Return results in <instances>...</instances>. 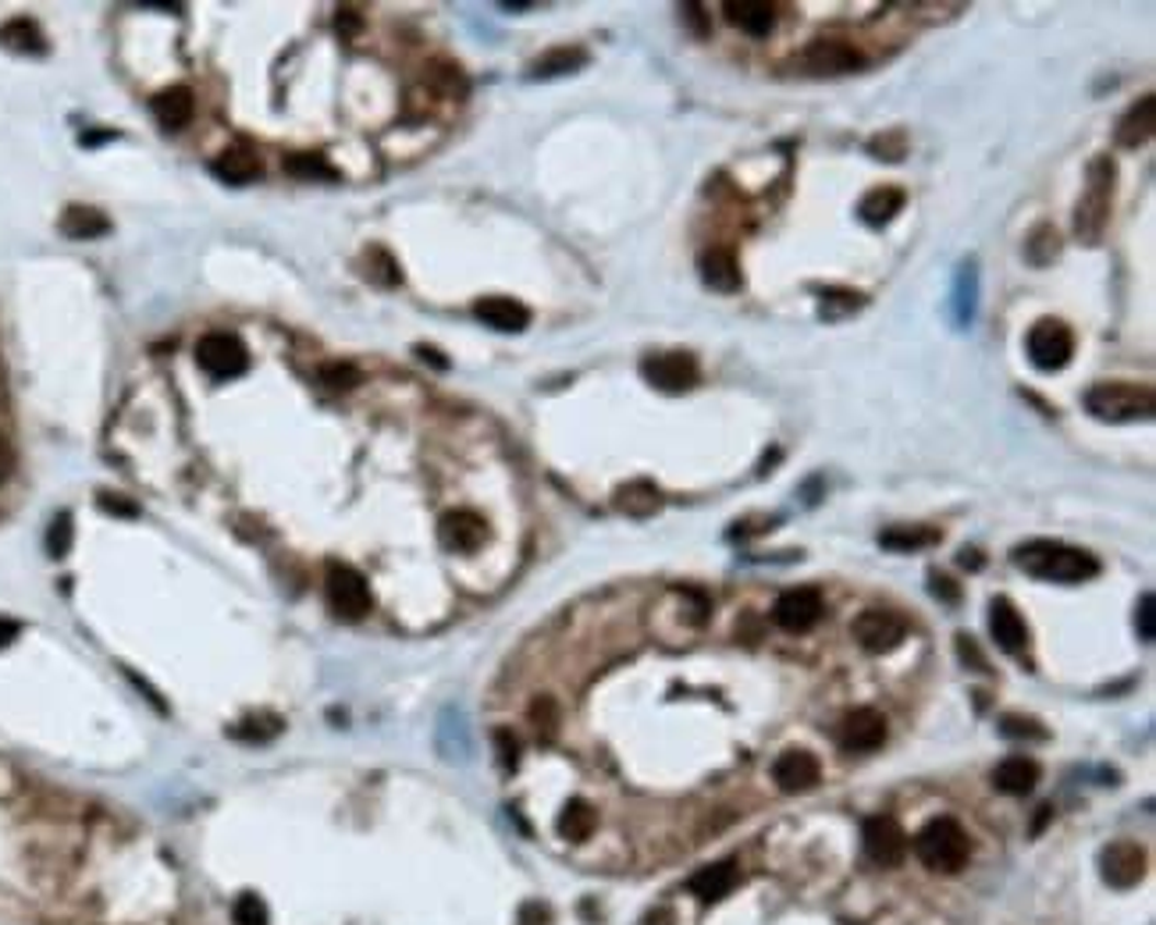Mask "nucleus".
I'll use <instances>...</instances> for the list:
<instances>
[{
	"label": "nucleus",
	"mask_w": 1156,
	"mask_h": 925,
	"mask_svg": "<svg viewBox=\"0 0 1156 925\" xmlns=\"http://www.w3.org/2000/svg\"><path fill=\"white\" fill-rule=\"evenodd\" d=\"M1015 566L1029 577L1053 583H1082L1100 574V563L1089 552L1061 545V541H1029V545L1015 548Z\"/></svg>",
	"instance_id": "f257e3e1"
},
{
	"label": "nucleus",
	"mask_w": 1156,
	"mask_h": 925,
	"mask_svg": "<svg viewBox=\"0 0 1156 925\" xmlns=\"http://www.w3.org/2000/svg\"><path fill=\"white\" fill-rule=\"evenodd\" d=\"M1086 409L1096 420H1149L1156 409V395L1149 384H1132V381H1103L1093 384L1086 392Z\"/></svg>",
	"instance_id": "f03ea898"
},
{
	"label": "nucleus",
	"mask_w": 1156,
	"mask_h": 925,
	"mask_svg": "<svg viewBox=\"0 0 1156 925\" xmlns=\"http://www.w3.org/2000/svg\"><path fill=\"white\" fill-rule=\"evenodd\" d=\"M915 854L925 868L950 876V872H961V868L968 865V858H972V844H968V833L953 819H933L915 836Z\"/></svg>",
	"instance_id": "7ed1b4c3"
},
{
	"label": "nucleus",
	"mask_w": 1156,
	"mask_h": 925,
	"mask_svg": "<svg viewBox=\"0 0 1156 925\" xmlns=\"http://www.w3.org/2000/svg\"><path fill=\"white\" fill-rule=\"evenodd\" d=\"M1114 178H1118V167L1110 157H1096L1089 164V185H1086V196L1078 199V213H1075V228L1086 242H1100L1103 235L1110 204H1114Z\"/></svg>",
	"instance_id": "20e7f679"
},
{
	"label": "nucleus",
	"mask_w": 1156,
	"mask_h": 925,
	"mask_svg": "<svg viewBox=\"0 0 1156 925\" xmlns=\"http://www.w3.org/2000/svg\"><path fill=\"white\" fill-rule=\"evenodd\" d=\"M1025 349H1029V360L1032 367L1039 370H1061L1072 363L1075 356V335L1072 327H1067L1064 321H1053V317H1043L1032 324L1029 338H1025Z\"/></svg>",
	"instance_id": "39448f33"
},
{
	"label": "nucleus",
	"mask_w": 1156,
	"mask_h": 925,
	"mask_svg": "<svg viewBox=\"0 0 1156 925\" xmlns=\"http://www.w3.org/2000/svg\"><path fill=\"white\" fill-rule=\"evenodd\" d=\"M327 605L338 620H363L370 612V588L367 580L360 577V569H352L346 563H332L327 566Z\"/></svg>",
	"instance_id": "423d86ee"
},
{
	"label": "nucleus",
	"mask_w": 1156,
	"mask_h": 925,
	"mask_svg": "<svg viewBox=\"0 0 1156 925\" xmlns=\"http://www.w3.org/2000/svg\"><path fill=\"white\" fill-rule=\"evenodd\" d=\"M801 68L811 71V76H851V71L865 68V54L847 39L822 36L811 39L801 50Z\"/></svg>",
	"instance_id": "0eeeda50"
},
{
	"label": "nucleus",
	"mask_w": 1156,
	"mask_h": 925,
	"mask_svg": "<svg viewBox=\"0 0 1156 925\" xmlns=\"http://www.w3.org/2000/svg\"><path fill=\"white\" fill-rule=\"evenodd\" d=\"M851 634L865 651L882 655V651H893L908 637V623H904V616H897V612H890V609H865L862 616L854 620Z\"/></svg>",
	"instance_id": "6e6552de"
},
{
	"label": "nucleus",
	"mask_w": 1156,
	"mask_h": 925,
	"mask_svg": "<svg viewBox=\"0 0 1156 925\" xmlns=\"http://www.w3.org/2000/svg\"><path fill=\"white\" fill-rule=\"evenodd\" d=\"M640 374L659 392H687L697 384V360L691 352H655L640 360Z\"/></svg>",
	"instance_id": "1a4fd4ad"
},
{
	"label": "nucleus",
	"mask_w": 1156,
	"mask_h": 925,
	"mask_svg": "<svg viewBox=\"0 0 1156 925\" xmlns=\"http://www.w3.org/2000/svg\"><path fill=\"white\" fill-rule=\"evenodd\" d=\"M196 360L210 378H239L246 370V346L228 332H210L199 338Z\"/></svg>",
	"instance_id": "9d476101"
},
{
	"label": "nucleus",
	"mask_w": 1156,
	"mask_h": 925,
	"mask_svg": "<svg viewBox=\"0 0 1156 925\" xmlns=\"http://www.w3.org/2000/svg\"><path fill=\"white\" fill-rule=\"evenodd\" d=\"M1100 876L1107 887H1114V890L1135 887V882L1146 876V851L1138 847L1135 840H1114V844L1103 847V854H1100Z\"/></svg>",
	"instance_id": "9b49d317"
},
{
	"label": "nucleus",
	"mask_w": 1156,
	"mask_h": 925,
	"mask_svg": "<svg viewBox=\"0 0 1156 925\" xmlns=\"http://www.w3.org/2000/svg\"><path fill=\"white\" fill-rule=\"evenodd\" d=\"M836 740H840V748L851 754L879 751L882 744H887V719H882L876 708H854L840 719Z\"/></svg>",
	"instance_id": "f8f14e48"
},
{
	"label": "nucleus",
	"mask_w": 1156,
	"mask_h": 925,
	"mask_svg": "<svg viewBox=\"0 0 1156 925\" xmlns=\"http://www.w3.org/2000/svg\"><path fill=\"white\" fill-rule=\"evenodd\" d=\"M822 612H825V602L816 588H794L787 594H779L773 620L779 631H787V634H808L811 626L822 620Z\"/></svg>",
	"instance_id": "ddd939ff"
},
{
	"label": "nucleus",
	"mask_w": 1156,
	"mask_h": 925,
	"mask_svg": "<svg viewBox=\"0 0 1156 925\" xmlns=\"http://www.w3.org/2000/svg\"><path fill=\"white\" fill-rule=\"evenodd\" d=\"M862 840H865V854L872 858L876 865L890 868V865H901L904 854H908V836L904 830L897 825L890 816H876L865 822L862 830Z\"/></svg>",
	"instance_id": "4468645a"
},
{
	"label": "nucleus",
	"mask_w": 1156,
	"mask_h": 925,
	"mask_svg": "<svg viewBox=\"0 0 1156 925\" xmlns=\"http://www.w3.org/2000/svg\"><path fill=\"white\" fill-rule=\"evenodd\" d=\"M438 537H441V545H446L449 552L470 555V552H477L484 541H488V523H484L477 512H470V509H452V512L441 517Z\"/></svg>",
	"instance_id": "2eb2a0df"
},
{
	"label": "nucleus",
	"mask_w": 1156,
	"mask_h": 925,
	"mask_svg": "<svg viewBox=\"0 0 1156 925\" xmlns=\"http://www.w3.org/2000/svg\"><path fill=\"white\" fill-rule=\"evenodd\" d=\"M773 779L779 783L783 794H805V790H811L822 779V765H819V759L811 751L794 748V751H783L776 759Z\"/></svg>",
	"instance_id": "dca6fc26"
},
{
	"label": "nucleus",
	"mask_w": 1156,
	"mask_h": 925,
	"mask_svg": "<svg viewBox=\"0 0 1156 925\" xmlns=\"http://www.w3.org/2000/svg\"><path fill=\"white\" fill-rule=\"evenodd\" d=\"M990 631L1007 655H1025V648H1029V626H1025L1021 612L1007 598H996L990 605Z\"/></svg>",
	"instance_id": "f3484780"
},
{
	"label": "nucleus",
	"mask_w": 1156,
	"mask_h": 925,
	"mask_svg": "<svg viewBox=\"0 0 1156 925\" xmlns=\"http://www.w3.org/2000/svg\"><path fill=\"white\" fill-rule=\"evenodd\" d=\"M474 317L481 324L495 327V332L517 335V332H523L527 324H531V310H527L523 303H517V299L488 296V299H477V303H474Z\"/></svg>",
	"instance_id": "a211bd4d"
},
{
	"label": "nucleus",
	"mask_w": 1156,
	"mask_h": 925,
	"mask_svg": "<svg viewBox=\"0 0 1156 925\" xmlns=\"http://www.w3.org/2000/svg\"><path fill=\"white\" fill-rule=\"evenodd\" d=\"M697 270H702V281L708 285V289H716V292H737L740 285H744L737 256L730 250H722V246L705 250L702 261H697Z\"/></svg>",
	"instance_id": "6ab92c4d"
},
{
	"label": "nucleus",
	"mask_w": 1156,
	"mask_h": 925,
	"mask_svg": "<svg viewBox=\"0 0 1156 925\" xmlns=\"http://www.w3.org/2000/svg\"><path fill=\"white\" fill-rule=\"evenodd\" d=\"M737 879H740V872H737L733 862L705 865V868H697V872L691 876V893L697 897V901H705V904L722 901V897L737 887Z\"/></svg>",
	"instance_id": "aec40b11"
},
{
	"label": "nucleus",
	"mask_w": 1156,
	"mask_h": 925,
	"mask_svg": "<svg viewBox=\"0 0 1156 925\" xmlns=\"http://www.w3.org/2000/svg\"><path fill=\"white\" fill-rule=\"evenodd\" d=\"M722 11H726V19L744 28L748 36L762 39V36H768L776 28V8L765 4V0H740V4H737V0H726Z\"/></svg>",
	"instance_id": "412c9836"
},
{
	"label": "nucleus",
	"mask_w": 1156,
	"mask_h": 925,
	"mask_svg": "<svg viewBox=\"0 0 1156 925\" xmlns=\"http://www.w3.org/2000/svg\"><path fill=\"white\" fill-rule=\"evenodd\" d=\"M1153 128H1156V100L1143 96L1118 122V142H1121V147H1129V150H1138L1143 142H1149Z\"/></svg>",
	"instance_id": "4be33fe9"
},
{
	"label": "nucleus",
	"mask_w": 1156,
	"mask_h": 925,
	"mask_svg": "<svg viewBox=\"0 0 1156 925\" xmlns=\"http://www.w3.org/2000/svg\"><path fill=\"white\" fill-rule=\"evenodd\" d=\"M993 783H996V790L1021 797L1039 783V765L1032 759H1025V754H1010V759H1004L993 768Z\"/></svg>",
	"instance_id": "5701e85b"
},
{
	"label": "nucleus",
	"mask_w": 1156,
	"mask_h": 925,
	"mask_svg": "<svg viewBox=\"0 0 1156 925\" xmlns=\"http://www.w3.org/2000/svg\"><path fill=\"white\" fill-rule=\"evenodd\" d=\"M904 199H908L904 189H897V185H879V189L865 193V199L858 204V213L868 228H882L904 210Z\"/></svg>",
	"instance_id": "b1692460"
},
{
	"label": "nucleus",
	"mask_w": 1156,
	"mask_h": 925,
	"mask_svg": "<svg viewBox=\"0 0 1156 925\" xmlns=\"http://www.w3.org/2000/svg\"><path fill=\"white\" fill-rule=\"evenodd\" d=\"M153 118L161 122L167 132H178L193 122V93L185 85H171V90L153 96Z\"/></svg>",
	"instance_id": "393cba45"
},
{
	"label": "nucleus",
	"mask_w": 1156,
	"mask_h": 925,
	"mask_svg": "<svg viewBox=\"0 0 1156 925\" xmlns=\"http://www.w3.org/2000/svg\"><path fill=\"white\" fill-rule=\"evenodd\" d=\"M261 157H256L250 147H232L224 150L218 161H213V175L228 185H246L253 178H261Z\"/></svg>",
	"instance_id": "a878e982"
},
{
	"label": "nucleus",
	"mask_w": 1156,
	"mask_h": 925,
	"mask_svg": "<svg viewBox=\"0 0 1156 925\" xmlns=\"http://www.w3.org/2000/svg\"><path fill=\"white\" fill-rule=\"evenodd\" d=\"M659 506L662 495L651 481H631L616 492V509L626 517H651V512H659Z\"/></svg>",
	"instance_id": "bb28decb"
},
{
	"label": "nucleus",
	"mask_w": 1156,
	"mask_h": 925,
	"mask_svg": "<svg viewBox=\"0 0 1156 925\" xmlns=\"http://www.w3.org/2000/svg\"><path fill=\"white\" fill-rule=\"evenodd\" d=\"M594 825H598L594 808L577 797V801H569V805L559 811V822H555V830H559V836L569 840V844H583V840L594 833Z\"/></svg>",
	"instance_id": "cd10ccee"
},
{
	"label": "nucleus",
	"mask_w": 1156,
	"mask_h": 925,
	"mask_svg": "<svg viewBox=\"0 0 1156 925\" xmlns=\"http://www.w3.org/2000/svg\"><path fill=\"white\" fill-rule=\"evenodd\" d=\"M583 61H588V54H583L580 47H555V50H548V54H541L537 61L531 65V79L569 76V71H577Z\"/></svg>",
	"instance_id": "c85d7f7f"
},
{
	"label": "nucleus",
	"mask_w": 1156,
	"mask_h": 925,
	"mask_svg": "<svg viewBox=\"0 0 1156 925\" xmlns=\"http://www.w3.org/2000/svg\"><path fill=\"white\" fill-rule=\"evenodd\" d=\"M939 541V531L936 527H890V531L879 534V545L882 548H893V552H915V548H929Z\"/></svg>",
	"instance_id": "c756f323"
},
{
	"label": "nucleus",
	"mask_w": 1156,
	"mask_h": 925,
	"mask_svg": "<svg viewBox=\"0 0 1156 925\" xmlns=\"http://www.w3.org/2000/svg\"><path fill=\"white\" fill-rule=\"evenodd\" d=\"M107 218L93 207H68L65 218H61V232L68 239H96L107 232Z\"/></svg>",
	"instance_id": "7c9ffc66"
},
{
	"label": "nucleus",
	"mask_w": 1156,
	"mask_h": 925,
	"mask_svg": "<svg viewBox=\"0 0 1156 925\" xmlns=\"http://www.w3.org/2000/svg\"><path fill=\"white\" fill-rule=\"evenodd\" d=\"M975 292H979V278H975V264H964L958 285H953V321L958 327L972 324L975 317Z\"/></svg>",
	"instance_id": "2f4dec72"
},
{
	"label": "nucleus",
	"mask_w": 1156,
	"mask_h": 925,
	"mask_svg": "<svg viewBox=\"0 0 1156 925\" xmlns=\"http://www.w3.org/2000/svg\"><path fill=\"white\" fill-rule=\"evenodd\" d=\"M0 43L11 50H22V54H39L43 33L36 28L33 19H11L8 25H0Z\"/></svg>",
	"instance_id": "473e14b6"
},
{
	"label": "nucleus",
	"mask_w": 1156,
	"mask_h": 925,
	"mask_svg": "<svg viewBox=\"0 0 1156 925\" xmlns=\"http://www.w3.org/2000/svg\"><path fill=\"white\" fill-rule=\"evenodd\" d=\"M1025 256L1036 264V267H1047L1061 256V235L1053 232L1050 224H1039L1036 232L1029 235V242H1025Z\"/></svg>",
	"instance_id": "72a5a7b5"
},
{
	"label": "nucleus",
	"mask_w": 1156,
	"mask_h": 925,
	"mask_svg": "<svg viewBox=\"0 0 1156 925\" xmlns=\"http://www.w3.org/2000/svg\"><path fill=\"white\" fill-rule=\"evenodd\" d=\"M285 171L296 178H317V182H332L335 178V167L324 164V157H313V153H296L285 161Z\"/></svg>",
	"instance_id": "f704fd0d"
},
{
	"label": "nucleus",
	"mask_w": 1156,
	"mask_h": 925,
	"mask_svg": "<svg viewBox=\"0 0 1156 925\" xmlns=\"http://www.w3.org/2000/svg\"><path fill=\"white\" fill-rule=\"evenodd\" d=\"M862 307H865V296L851 292V289H825L822 292V317H830V321L844 317V313L862 310Z\"/></svg>",
	"instance_id": "c9c22d12"
},
{
	"label": "nucleus",
	"mask_w": 1156,
	"mask_h": 925,
	"mask_svg": "<svg viewBox=\"0 0 1156 925\" xmlns=\"http://www.w3.org/2000/svg\"><path fill=\"white\" fill-rule=\"evenodd\" d=\"M232 922L235 925H270L267 904L256 893H242L239 901L232 904Z\"/></svg>",
	"instance_id": "e433bc0d"
},
{
	"label": "nucleus",
	"mask_w": 1156,
	"mask_h": 925,
	"mask_svg": "<svg viewBox=\"0 0 1156 925\" xmlns=\"http://www.w3.org/2000/svg\"><path fill=\"white\" fill-rule=\"evenodd\" d=\"M278 730H281L278 716H250V719H242L232 733L242 737V740H270Z\"/></svg>",
	"instance_id": "4c0bfd02"
},
{
	"label": "nucleus",
	"mask_w": 1156,
	"mask_h": 925,
	"mask_svg": "<svg viewBox=\"0 0 1156 925\" xmlns=\"http://www.w3.org/2000/svg\"><path fill=\"white\" fill-rule=\"evenodd\" d=\"M321 384H327V389H335V392H349L352 384H360V370H356L352 363H327L321 370Z\"/></svg>",
	"instance_id": "58836bf2"
},
{
	"label": "nucleus",
	"mask_w": 1156,
	"mask_h": 925,
	"mask_svg": "<svg viewBox=\"0 0 1156 925\" xmlns=\"http://www.w3.org/2000/svg\"><path fill=\"white\" fill-rule=\"evenodd\" d=\"M367 267H370L367 275L374 281H381V285H398V278H403V275H398V264L384 250H370L367 253Z\"/></svg>",
	"instance_id": "ea45409f"
},
{
	"label": "nucleus",
	"mask_w": 1156,
	"mask_h": 925,
	"mask_svg": "<svg viewBox=\"0 0 1156 925\" xmlns=\"http://www.w3.org/2000/svg\"><path fill=\"white\" fill-rule=\"evenodd\" d=\"M1001 730H1004V737L1047 740V730H1043V726H1039V719H1029V716H1004Z\"/></svg>",
	"instance_id": "a19ab883"
},
{
	"label": "nucleus",
	"mask_w": 1156,
	"mask_h": 925,
	"mask_svg": "<svg viewBox=\"0 0 1156 925\" xmlns=\"http://www.w3.org/2000/svg\"><path fill=\"white\" fill-rule=\"evenodd\" d=\"M531 722L537 726V733L552 737L555 726H559V708H555L552 697H537V702L531 705Z\"/></svg>",
	"instance_id": "79ce46f5"
},
{
	"label": "nucleus",
	"mask_w": 1156,
	"mask_h": 925,
	"mask_svg": "<svg viewBox=\"0 0 1156 925\" xmlns=\"http://www.w3.org/2000/svg\"><path fill=\"white\" fill-rule=\"evenodd\" d=\"M904 147H908L904 132H887V136H879V139L868 142V150L879 153V161H901V157H904Z\"/></svg>",
	"instance_id": "37998d69"
},
{
	"label": "nucleus",
	"mask_w": 1156,
	"mask_h": 925,
	"mask_svg": "<svg viewBox=\"0 0 1156 925\" xmlns=\"http://www.w3.org/2000/svg\"><path fill=\"white\" fill-rule=\"evenodd\" d=\"M68 545H71V523H68V517H57L54 527H50V534H47V552L54 555V559H61V555L68 552Z\"/></svg>",
	"instance_id": "c03bdc74"
},
{
	"label": "nucleus",
	"mask_w": 1156,
	"mask_h": 925,
	"mask_svg": "<svg viewBox=\"0 0 1156 925\" xmlns=\"http://www.w3.org/2000/svg\"><path fill=\"white\" fill-rule=\"evenodd\" d=\"M517 925H552V911L541 901H527L517 915Z\"/></svg>",
	"instance_id": "a18cd8bd"
},
{
	"label": "nucleus",
	"mask_w": 1156,
	"mask_h": 925,
	"mask_svg": "<svg viewBox=\"0 0 1156 925\" xmlns=\"http://www.w3.org/2000/svg\"><path fill=\"white\" fill-rule=\"evenodd\" d=\"M431 79L438 82L441 93H463V76H460V68H441V65H435V68H431Z\"/></svg>",
	"instance_id": "49530a36"
},
{
	"label": "nucleus",
	"mask_w": 1156,
	"mask_h": 925,
	"mask_svg": "<svg viewBox=\"0 0 1156 925\" xmlns=\"http://www.w3.org/2000/svg\"><path fill=\"white\" fill-rule=\"evenodd\" d=\"M495 744H498V759H502V765H506V768L517 765V754H520L517 737H512L509 730H498V733H495Z\"/></svg>",
	"instance_id": "de8ad7c7"
},
{
	"label": "nucleus",
	"mask_w": 1156,
	"mask_h": 925,
	"mask_svg": "<svg viewBox=\"0 0 1156 925\" xmlns=\"http://www.w3.org/2000/svg\"><path fill=\"white\" fill-rule=\"evenodd\" d=\"M1153 594H1143V605H1138V637L1153 640Z\"/></svg>",
	"instance_id": "09e8293b"
},
{
	"label": "nucleus",
	"mask_w": 1156,
	"mask_h": 925,
	"mask_svg": "<svg viewBox=\"0 0 1156 925\" xmlns=\"http://www.w3.org/2000/svg\"><path fill=\"white\" fill-rule=\"evenodd\" d=\"M680 11H683V19L691 22V28H694L697 36H708V22H705V14H702V4H683Z\"/></svg>",
	"instance_id": "8fccbe9b"
},
{
	"label": "nucleus",
	"mask_w": 1156,
	"mask_h": 925,
	"mask_svg": "<svg viewBox=\"0 0 1156 925\" xmlns=\"http://www.w3.org/2000/svg\"><path fill=\"white\" fill-rule=\"evenodd\" d=\"M933 594H936V598H944V602H950V605L961 598V591L953 588V580H947V577H936V574H933Z\"/></svg>",
	"instance_id": "3c124183"
},
{
	"label": "nucleus",
	"mask_w": 1156,
	"mask_h": 925,
	"mask_svg": "<svg viewBox=\"0 0 1156 925\" xmlns=\"http://www.w3.org/2000/svg\"><path fill=\"white\" fill-rule=\"evenodd\" d=\"M958 651H961V659L968 662V659H972L975 662V669H986V659H982V655H979V648H975V640L972 637H958Z\"/></svg>",
	"instance_id": "603ef678"
},
{
	"label": "nucleus",
	"mask_w": 1156,
	"mask_h": 925,
	"mask_svg": "<svg viewBox=\"0 0 1156 925\" xmlns=\"http://www.w3.org/2000/svg\"><path fill=\"white\" fill-rule=\"evenodd\" d=\"M640 925H677V915L673 907H651L645 918H640Z\"/></svg>",
	"instance_id": "864d4df0"
},
{
	"label": "nucleus",
	"mask_w": 1156,
	"mask_h": 925,
	"mask_svg": "<svg viewBox=\"0 0 1156 925\" xmlns=\"http://www.w3.org/2000/svg\"><path fill=\"white\" fill-rule=\"evenodd\" d=\"M11 470H14V455H11L8 438L0 435V484H4V481L11 477Z\"/></svg>",
	"instance_id": "5fc2aeb1"
},
{
	"label": "nucleus",
	"mask_w": 1156,
	"mask_h": 925,
	"mask_svg": "<svg viewBox=\"0 0 1156 925\" xmlns=\"http://www.w3.org/2000/svg\"><path fill=\"white\" fill-rule=\"evenodd\" d=\"M100 506L111 509V512H125V517H136V506H132V502H122L118 495H100Z\"/></svg>",
	"instance_id": "6e6d98bb"
},
{
	"label": "nucleus",
	"mask_w": 1156,
	"mask_h": 925,
	"mask_svg": "<svg viewBox=\"0 0 1156 925\" xmlns=\"http://www.w3.org/2000/svg\"><path fill=\"white\" fill-rule=\"evenodd\" d=\"M19 631H22V626H19V623L0 616V648H8V645H11V640H14V637H19Z\"/></svg>",
	"instance_id": "4d7b16f0"
},
{
	"label": "nucleus",
	"mask_w": 1156,
	"mask_h": 925,
	"mask_svg": "<svg viewBox=\"0 0 1156 925\" xmlns=\"http://www.w3.org/2000/svg\"><path fill=\"white\" fill-rule=\"evenodd\" d=\"M338 28H342V33H346V36H349V33H352V28H360V19H356V14H352V11H342V14H338Z\"/></svg>",
	"instance_id": "13d9d810"
},
{
	"label": "nucleus",
	"mask_w": 1156,
	"mask_h": 925,
	"mask_svg": "<svg viewBox=\"0 0 1156 925\" xmlns=\"http://www.w3.org/2000/svg\"><path fill=\"white\" fill-rule=\"evenodd\" d=\"M961 566H972V569H979L982 566V559H979V552H961Z\"/></svg>",
	"instance_id": "bf43d9fd"
},
{
	"label": "nucleus",
	"mask_w": 1156,
	"mask_h": 925,
	"mask_svg": "<svg viewBox=\"0 0 1156 925\" xmlns=\"http://www.w3.org/2000/svg\"><path fill=\"white\" fill-rule=\"evenodd\" d=\"M417 352H420V356H424V360H431V363H435V367H446V360H441V356H438V352H435V349H427V346H420V349H417Z\"/></svg>",
	"instance_id": "052dcab7"
}]
</instances>
